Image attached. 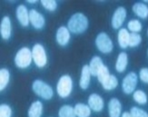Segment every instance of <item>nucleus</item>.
I'll return each mask as SVG.
<instances>
[{"label":"nucleus","instance_id":"nucleus-1","mask_svg":"<svg viewBox=\"0 0 148 117\" xmlns=\"http://www.w3.org/2000/svg\"><path fill=\"white\" fill-rule=\"evenodd\" d=\"M89 25L87 16L81 12H76L69 17L67 21V28L75 35H80L85 33Z\"/></svg>","mask_w":148,"mask_h":117},{"label":"nucleus","instance_id":"nucleus-2","mask_svg":"<svg viewBox=\"0 0 148 117\" xmlns=\"http://www.w3.org/2000/svg\"><path fill=\"white\" fill-rule=\"evenodd\" d=\"M73 79L69 75H63L59 77L56 86V92L60 98L66 99L70 96L73 91Z\"/></svg>","mask_w":148,"mask_h":117},{"label":"nucleus","instance_id":"nucleus-3","mask_svg":"<svg viewBox=\"0 0 148 117\" xmlns=\"http://www.w3.org/2000/svg\"><path fill=\"white\" fill-rule=\"evenodd\" d=\"M32 62H33V57H32V50L27 47H24L19 49L14 57L15 66L19 69H27L28 68Z\"/></svg>","mask_w":148,"mask_h":117},{"label":"nucleus","instance_id":"nucleus-4","mask_svg":"<svg viewBox=\"0 0 148 117\" xmlns=\"http://www.w3.org/2000/svg\"><path fill=\"white\" fill-rule=\"evenodd\" d=\"M32 91L34 94L44 100H51L54 96V90L49 84L43 80L36 79L32 83Z\"/></svg>","mask_w":148,"mask_h":117},{"label":"nucleus","instance_id":"nucleus-5","mask_svg":"<svg viewBox=\"0 0 148 117\" xmlns=\"http://www.w3.org/2000/svg\"><path fill=\"white\" fill-rule=\"evenodd\" d=\"M32 57H33V63L37 68H44L48 63L46 48L39 43L35 44L32 47Z\"/></svg>","mask_w":148,"mask_h":117},{"label":"nucleus","instance_id":"nucleus-6","mask_svg":"<svg viewBox=\"0 0 148 117\" xmlns=\"http://www.w3.org/2000/svg\"><path fill=\"white\" fill-rule=\"evenodd\" d=\"M95 44L98 51L105 55L110 54L114 49V43L112 39L105 32H101L97 35V36L95 37Z\"/></svg>","mask_w":148,"mask_h":117},{"label":"nucleus","instance_id":"nucleus-7","mask_svg":"<svg viewBox=\"0 0 148 117\" xmlns=\"http://www.w3.org/2000/svg\"><path fill=\"white\" fill-rule=\"evenodd\" d=\"M138 75L134 72L128 73L122 81V90L125 94H132L137 86Z\"/></svg>","mask_w":148,"mask_h":117},{"label":"nucleus","instance_id":"nucleus-8","mask_svg":"<svg viewBox=\"0 0 148 117\" xmlns=\"http://www.w3.org/2000/svg\"><path fill=\"white\" fill-rule=\"evenodd\" d=\"M127 16V11L124 6H118L114 10L112 19H111V25L112 27L115 30H119L122 28V25L125 23Z\"/></svg>","mask_w":148,"mask_h":117},{"label":"nucleus","instance_id":"nucleus-9","mask_svg":"<svg viewBox=\"0 0 148 117\" xmlns=\"http://www.w3.org/2000/svg\"><path fill=\"white\" fill-rule=\"evenodd\" d=\"M29 22L35 29L41 30L46 25V18L40 12L32 8L29 10Z\"/></svg>","mask_w":148,"mask_h":117},{"label":"nucleus","instance_id":"nucleus-10","mask_svg":"<svg viewBox=\"0 0 148 117\" xmlns=\"http://www.w3.org/2000/svg\"><path fill=\"white\" fill-rule=\"evenodd\" d=\"M71 40V32L67 28V27L61 25L57 28L56 32V42L60 47H66Z\"/></svg>","mask_w":148,"mask_h":117},{"label":"nucleus","instance_id":"nucleus-11","mask_svg":"<svg viewBox=\"0 0 148 117\" xmlns=\"http://www.w3.org/2000/svg\"><path fill=\"white\" fill-rule=\"evenodd\" d=\"M87 105L91 108L92 111L95 113H100L103 111L105 106L104 99L98 94H91L87 99Z\"/></svg>","mask_w":148,"mask_h":117},{"label":"nucleus","instance_id":"nucleus-12","mask_svg":"<svg viewBox=\"0 0 148 117\" xmlns=\"http://www.w3.org/2000/svg\"><path fill=\"white\" fill-rule=\"evenodd\" d=\"M16 17L17 19L18 23L22 27H27L28 25H30L29 22V10L27 9V5L23 4L17 5L16 8Z\"/></svg>","mask_w":148,"mask_h":117},{"label":"nucleus","instance_id":"nucleus-13","mask_svg":"<svg viewBox=\"0 0 148 117\" xmlns=\"http://www.w3.org/2000/svg\"><path fill=\"white\" fill-rule=\"evenodd\" d=\"M12 22L9 16H5L0 22V36L3 40H9L12 36Z\"/></svg>","mask_w":148,"mask_h":117},{"label":"nucleus","instance_id":"nucleus-14","mask_svg":"<svg viewBox=\"0 0 148 117\" xmlns=\"http://www.w3.org/2000/svg\"><path fill=\"white\" fill-rule=\"evenodd\" d=\"M91 77L92 75L90 73L88 64H84L81 69L79 78V87L82 90H86L89 87L90 83H91Z\"/></svg>","mask_w":148,"mask_h":117},{"label":"nucleus","instance_id":"nucleus-15","mask_svg":"<svg viewBox=\"0 0 148 117\" xmlns=\"http://www.w3.org/2000/svg\"><path fill=\"white\" fill-rule=\"evenodd\" d=\"M108 114L109 117H121L122 103L117 98H111L108 102Z\"/></svg>","mask_w":148,"mask_h":117},{"label":"nucleus","instance_id":"nucleus-16","mask_svg":"<svg viewBox=\"0 0 148 117\" xmlns=\"http://www.w3.org/2000/svg\"><path fill=\"white\" fill-rule=\"evenodd\" d=\"M129 37H130V33L126 28L122 27L118 30L117 43L120 48L126 49L127 47H129Z\"/></svg>","mask_w":148,"mask_h":117},{"label":"nucleus","instance_id":"nucleus-17","mask_svg":"<svg viewBox=\"0 0 148 117\" xmlns=\"http://www.w3.org/2000/svg\"><path fill=\"white\" fill-rule=\"evenodd\" d=\"M134 14L141 19H146L148 17V5L144 2H136L132 6Z\"/></svg>","mask_w":148,"mask_h":117},{"label":"nucleus","instance_id":"nucleus-18","mask_svg":"<svg viewBox=\"0 0 148 117\" xmlns=\"http://www.w3.org/2000/svg\"><path fill=\"white\" fill-rule=\"evenodd\" d=\"M44 111V105L41 101L37 100L30 105L27 110V117H41Z\"/></svg>","mask_w":148,"mask_h":117},{"label":"nucleus","instance_id":"nucleus-19","mask_svg":"<svg viewBox=\"0 0 148 117\" xmlns=\"http://www.w3.org/2000/svg\"><path fill=\"white\" fill-rule=\"evenodd\" d=\"M104 66V62H103L102 58L98 55H95L90 60V63L88 64V67L90 70L92 76H97V74L100 71V69Z\"/></svg>","mask_w":148,"mask_h":117},{"label":"nucleus","instance_id":"nucleus-20","mask_svg":"<svg viewBox=\"0 0 148 117\" xmlns=\"http://www.w3.org/2000/svg\"><path fill=\"white\" fill-rule=\"evenodd\" d=\"M128 66V55L125 52H121L117 55L116 62H115V70L118 73H124Z\"/></svg>","mask_w":148,"mask_h":117},{"label":"nucleus","instance_id":"nucleus-21","mask_svg":"<svg viewBox=\"0 0 148 117\" xmlns=\"http://www.w3.org/2000/svg\"><path fill=\"white\" fill-rule=\"evenodd\" d=\"M76 117H90L92 114V110L88 105L83 103H78L74 106Z\"/></svg>","mask_w":148,"mask_h":117},{"label":"nucleus","instance_id":"nucleus-22","mask_svg":"<svg viewBox=\"0 0 148 117\" xmlns=\"http://www.w3.org/2000/svg\"><path fill=\"white\" fill-rule=\"evenodd\" d=\"M10 71L8 68L0 69V91H4L10 82Z\"/></svg>","mask_w":148,"mask_h":117},{"label":"nucleus","instance_id":"nucleus-23","mask_svg":"<svg viewBox=\"0 0 148 117\" xmlns=\"http://www.w3.org/2000/svg\"><path fill=\"white\" fill-rule=\"evenodd\" d=\"M133 99L136 103L140 105H145L148 101L147 94L143 90H136L133 93Z\"/></svg>","mask_w":148,"mask_h":117},{"label":"nucleus","instance_id":"nucleus-24","mask_svg":"<svg viewBox=\"0 0 148 117\" xmlns=\"http://www.w3.org/2000/svg\"><path fill=\"white\" fill-rule=\"evenodd\" d=\"M58 117H76L75 109L69 105H64L58 110Z\"/></svg>","mask_w":148,"mask_h":117},{"label":"nucleus","instance_id":"nucleus-25","mask_svg":"<svg viewBox=\"0 0 148 117\" xmlns=\"http://www.w3.org/2000/svg\"><path fill=\"white\" fill-rule=\"evenodd\" d=\"M117 86H118L117 77L114 75H111L110 77L107 79V81L102 84V87L106 91H113L117 87Z\"/></svg>","mask_w":148,"mask_h":117},{"label":"nucleus","instance_id":"nucleus-26","mask_svg":"<svg viewBox=\"0 0 148 117\" xmlns=\"http://www.w3.org/2000/svg\"><path fill=\"white\" fill-rule=\"evenodd\" d=\"M143 29V25L138 19H131L127 23V30L131 33H139Z\"/></svg>","mask_w":148,"mask_h":117},{"label":"nucleus","instance_id":"nucleus-27","mask_svg":"<svg viewBox=\"0 0 148 117\" xmlns=\"http://www.w3.org/2000/svg\"><path fill=\"white\" fill-rule=\"evenodd\" d=\"M110 75H111V74H110V72H109L108 67L106 66V64H104L103 67L100 69V71L98 72L97 76H96V77H97L98 82L101 84H103V83H106L107 81V79H108L109 77H110Z\"/></svg>","mask_w":148,"mask_h":117},{"label":"nucleus","instance_id":"nucleus-28","mask_svg":"<svg viewBox=\"0 0 148 117\" xmlns=\"http://www.w3.org/2000/svg\"><path fill=\"white\" fill-rule=\"evenodd\" d=\"M40 4L43 8L49 11V12H54L57 9V2L55 0H41Z\"/></svg>","mask_w":148,"mask_h":117},{"label":"nucleus","instance_id":"nucleus-29","mask_svg":"<svg viewBox=\"0 0 148 117\" xmlns=\"http://www.w3.org/2000/svg\"><path fill=\"white\" fill-rule=\"evenodd\" d=\"M142 42V36L139 33H130L129 37V47H137Z\"/></svg>","mask_w":148,"mask_h":117},{"label":"nucleus","instance_id":"nucleus-30","mask_svg":"<svg viewBox=\"0 0 148 117\" xmlns=\"http://www.w3.org/2000/svg\"><path fill=\"white\" fill-rule=\"evenodd\" d=\"M13 110L10 105L2 103L0 105V117H12Z\"/></svg>","mask_w":148,"mask_h":117},{"label":"nucleus","instance_id":"nucleus-31","mask_svg":"<svg viewBox=\"0 0 148 117\" xmlns=\"http://www.w3.org/2000/svg\"><path fill=\"white\" fill-rule=\"evenodd\" d=\"M130 113L133 114L134 117H148V113L145 111L144 109L137 107V106L131 107Z\"/></svg>","mask_w":148,"mask_h":117},{"label":"nucleus","instance_id":"nucleus-32","mask_svg":"<svg viewBox=\"0 0 148 117\" xmlns=\"http://www.w3.org/2000/svg\"><path fill=\"white\" fill-rule=\"evenodd\" d=\"M138 78L143 83L148 84V68L147 67H143L140 69Z\"/></svg>","mask_w":148,"mask_h":117},{"label":"nucleus","instance_id":"nucleus-33","mask_svg":"<svg viewBox=\"0 0 148 117\" xmlns=\"http://www.w3.org/2000/svg\"><path fill=\"white\" fill-rule=\"evenodd\" d=\"M121 117H134V116L130 112H124V113H122Z\"/></svg>","mask_w":148,"mask_h":117},{"label":"nucleus","instance_id":"nucleus-34","mask_svg":"<svg viewBox=\"0 0 148 117\" xmlns=\"http://www.w3.org/2000/svg\"><path fill=\"white\" fill-rule=\"evenodd\" d=\"M28 4H36L37 1H36V0H27V1Z\"/></svg>","mask_w":148,"mask_h":117},{"label":"nucleus","instance_id":"nucleus-35","mask_svg":"<svg viewBox=\"0 0 148 117\" xmlns=\"http://www.w3.org/2000/svg\"><path fill=\"white\" fill-rule=\"evenodd\" d=\"M147 56H148V49H147Z\"/></svg>","mask_w":148,"mask_h":117},{"label":"nucleus","instance_id":"nucleus-36","mask_svg":"<svg viewBox=\"0 0 148 117\" xmlns=\"http://www.w3.org/2000/svg\"><path fill=\"white\" fill-rule=\"evenodd\" d=\"M147 36H148V29H147Z\"/></svg>","mask_w":148,"mask_h":117}]
</instances>
